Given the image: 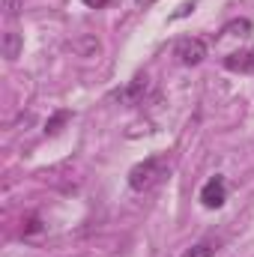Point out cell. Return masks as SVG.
I'll list each match as a JSON object with an SVG mask.
<instances>
[{
  "mask_svg": "<svg viewBox=\"0 0 254 257\" xmlns=\"http://www.w3.org/2000/svg\"><path fill=\"white\" fill-rule=\"evenodd\" d=\"M21 9H24V0H3V15L6 18H15Z\"/></svg>",
  "mask_w": 254,
  "mask_h": 257,
  "instance_id": "cell-9",
  "label": "cell"
},
{
  "mask_svg": "<svg viewBox=\"0 0 254 257\" xmlns=\"http://www.w3.org/2000/svg\"><path fill=\"white\" fill-rule=\"evenodd\" d=\"M191 9H194V3H183V6H180V9L174 12V18H183V15H189Z\"/></svg>",
  "mask_w": 254,
  "mask_h": 257,
  "instance_id": "cell-11",
  "label": "cell"
},
{
  "mask_svg": "<svg viewBox=\"0 0 254 257\" xmlns=\"http://www.w3.org/2000/svg\"><path fill=\"white\" fill-rule=\"evenodd\" d=\"M215 251H218V242L215 239H203V242L191 245L189 251H183V257H212Z\"/></svg>",
  "mask_w": 254,
  "mask_h": 257,
  "instance_id": "cell-7",
  "label": "cell"
},
{
  "mask_svg": "<svg viewBox=\"0 0 254 257\" xmlns=\"http://www.w3.org/2000/svg\"><path fill=\"white\" fill-rule=\"evenodd\" d=\"M248 30H251V24L242 18V21H230V24H224V30H221V33H224V36H245Z\"/></svg>",
  "mask_w": 254,
  "mask_h": 257,
  "instance_id": "cell-8",
  "label": "cell"
},
{
  "mask_svg": "<svg viewBox=\"0 0 254 257\" xmlns=\"http://www.w3.org/2000/svg\"><path fill=\"white\" fill-rule=\"evenodd\" d=\"M150 3H156V0H138V6H150Z\"/></svg>",
  "mask_w": 254,
  "mask_h": 257,
  "instance_id": "cell-13",
  "label": "cell"
},
{
  "mask_svg": "<svg viewBox=\"0 0 254 257\" xmlns=\"http://www.w3.org/2000/svg\"><path fill=\"white\" fill-rule=\"evenodd\" d=\"M66 120H69V111H60V114H54V117L48 120V128H45V132H48V135H54V132L63 126Z\"/></svg>",
  "mask_w": 254,
  "mask_h": 257,
  "instance_id": "cell-10",
  "label": "cell"
},
{
  "mask_svg": "<svg viewBox=\"0 0 254 257\" xmlns=\"http://www.w3.org/2000/svg\"><path fill=\"white\" fill-rule=\"evenodd\" d=\"M147 87H150L147 75H138V78H132L123 90H117V99H120V105H138V102L144 99Z\"/></svg>",
  "mask_w": 254,
  "mask_h": 257,
  "instance_id": "cell-4",
  "label": "cell"
},
{
  "mask_svg": "<svg viewBox=\"0 0 254 257\" xmlns=\"http://www.w3.org/2000/svg\"><path fill=\"white\" fill-rule=\"evenodd\" d=\"M224 66L230 72H254V48L251 51H239V54L224 57Z\"/></svg>",
  "mask_w": 254,
  "mask_h": 257,
  "instance_id": "cell-6",
  "label": "cell"
},
{
  "mask_svg": "<svg viewBox=\"0 0 254 257\" xmlns=\"http://www.w3.org/2000/svg\"><path fill=\"white\" fill-rule=\"evenodd\" d=\"M21 48H24L21 33H18V30H6V33H3V57L12 63V60L21 57Z\"/></svg>",
  "mask_w": 254,
  "mask_h": 257,
  "instance_id": "cell-5",
  "label": "cell"
},
{
  "mask_svg": "<svg viewBox=\"0 0 254 257\" xmlns=\"http://www.w3.org/2000/svg\"><path fill=\"white\" fill-rule=\"evenodd\" d=\"M84 3H87V6H93V9H96V6H105V3H108V0H84Z\"/></svg>",
  "mask_w": 254,
  "mask_h": 257,
  "instance_id": "cell-12",
  "label": "cell"
},
{
  "mask_svg": "<svg viewBox=\"0 0 254 257\" xmlns=\"http://www.w3.org/2000/svg\"><path fill=\"white\" fill-rule=\"evenodd\" d=\"M174 57L183 66H197L206 60V42L197 39V36H186L174 45Z\"/></svg>",
  "mask_w": 254,
  "mask_h": 257,
  "instance_id": "cell-2",
  "label": "cell"
},
{
  "mask_svg": "<svg viewBox=\"0 0 254 257\" xmlns=\"http://www.w3.org/2000/svg\"><path fill=\"white\" fill-rule=\"evenodd\" d=\"M168 174H171L168 156H150V159L138 162V165L129 171V186H132L135 192H150V189H156Z\"/></svg>",
  "mask_w": 254,
  "mask_h": 257,
  "instance_id": "cell-1",
  "label": "cell"
},
{
  "mask_svg": "<svg viewBox=\"0 0 254 257\" xmlns=\"http://www.w3.org/2000/svg\"><path fill=\"white\" fill-rule=\"evenodd\" d=\"M224 200H227V186H224L221 177H212L209 183H203V189H200V203H203L206 209H218V206H224Z\"/></svg>",
  "mask_w": 254,
  "mask_h": 257,
  "instance_id": "cell-3",
  "label": "cell"
}]
</instances>
